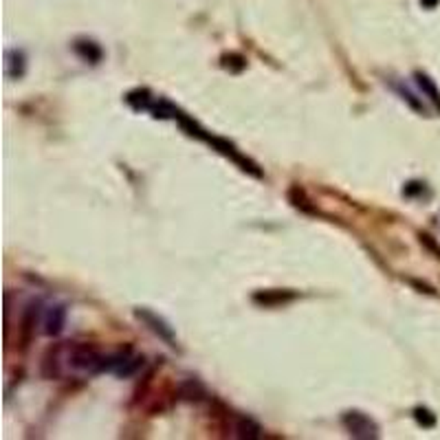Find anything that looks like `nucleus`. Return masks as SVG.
Wrapping results in <instances>:
<instances>
[{"mask_svg":"<svg viewBox=\"0 0 440 440\" xmlns=\"http://www.w3.org/2000/svg\"><path fill=\"white\" fill-rule=\"evenodd\" d=\"M203 141H207L216 152H220L222 156H227L231 163H236L240 170L247 172V174L256 177V179H262V170L258 168V163H253L249 156H245L231 141H227V139H222V137H216V135H209L207 130H205V135H203Z\"/></svg>","mask_w":440,"mask_h":440,"instance_id":"obj_1","label":"nucleus"},{"mask_svg":"<svg viewBox=\"0 0 440 440\" xmlns=\"http://www.w3.org/2000/svg\"><path fill=\"white\" fill-rule=\"evenodd\" d=\"M341 425L352 438H361V440L379 438V425L372 421L368 414H364V412H359V409L343 412Z\"/></svg>","mask_w":440,"mask_h":440,"instance_id":"obj_2","label":"nucleus"},{"mask_svg":"<svg viewBox=\"0 0 440 440\" xmlns=\"http://www.w3.org/2000/svg\"><path fill=\"white\" fill-rule=\"evenodd\" d=\"M135 315L141 319V322L148 326L154 335H158L161 337L165 343H170V345H177V335H174V330H172V326L165 322L163 317H158L156 313H152V311H148V309H137L135 311Z\"/></svg>","mask_w":440,"mask_h":440,"instance_id":"obj_3","label":"nucleus"},{"mask_svg":"<svg viewBox=\"0 0 440 440\" xmlns=\"http://www.w3.org/2000/svg\"><path fill=\"white\" fill-rule=\"evenodd\" d=\"M66 324V306L64 304H51L42 313V332L49 337H56L64 330Z\"/></svg>","mask_w":440,"mask_h":440,"instance_id":"obj_4","label":"nucleus"},{"mask_svg":"<svg viewBox=\"0 0 440 440\" xmlns=\"http://www.w3.org/2000/svg\"><path fill=\"white\" fill-rule=\"evenodd\" d=\"M234 434L238 438H247V440H256L262 436V427L253 421V418H247V416H240L234 425Z\"/></svg>","mask_w":440,"mask_h":440,"instance_id":"obj_5","label":"nucleus"},{"mask_svg":"<svg viewBox=\"0 0 440 440\" xmlns=\"http://www.w3.org/2000/svg\"><path fill=\"white\" fill-rule=\"evenodd\" d=\"M75 53L79 58H84L86 62H92V64H97L101 60V49L97 42H90V40H77L75 42Z\"/></svg>","mask_w":440,"mask_h":440,"instance_id":"obj_6","label":"nucleus"},{"mask_svg":"<svg viewBox=\"0 0 440 440\" xmlns=\"http://www.w3.org/2000/svg\"><path fill=\"white\" fill-rule=\"evenodd\" d=\"M7 73H9V77H16V79L24 75V53L22 51L7 53Z\"/></svg>","mask_w":440,"mask_h":440,"instance_id":"obj_7","label":"nucleus"},{"mask_svg":"<svg viewBox=\"0 0 440 440\" xmlns=\"http://www.w3.org/2000/svg\"><path fill=\"white\" fill-rule=\"evenodd\" d=\"M416 82H418L421 90L434 101V106L440 111V90L436 88V84L432 82V79H430L427 75H423V73H416Z\"/></svg>","mask_w":440,"mask_h":440,"instance_id":"obj_8","label":"nucleus"},{"mask_svg":"<svg viewBox=\"0 0 440 440\" xmlns=\"http://www.w3.org/2000/svg\"><path fill=\"white\" fill-rule=\"evenodd\" d=\"M414 418H416V423L421 425V427H434V425H436V416L432 414L427 407H416L414 409Z\"/></svg>","mask_w":440,"mask_h":440,"instance_id":"obj_9","label":"nucleus"},{"mask_svg":"<svg viewBox=\"0 0 440 440\" xmlns=\"http://www.w3.org/2000/svg\"><path fill=\"white\" fill-rule=\"evenodd\" d=\"M438 3H440V0H421V5H423V7H427V9H434Z\"/></svg>","mask_w":440,"mask_h":440,"instance_id":"obj_10","label":"nucleus"}]
</instances>
